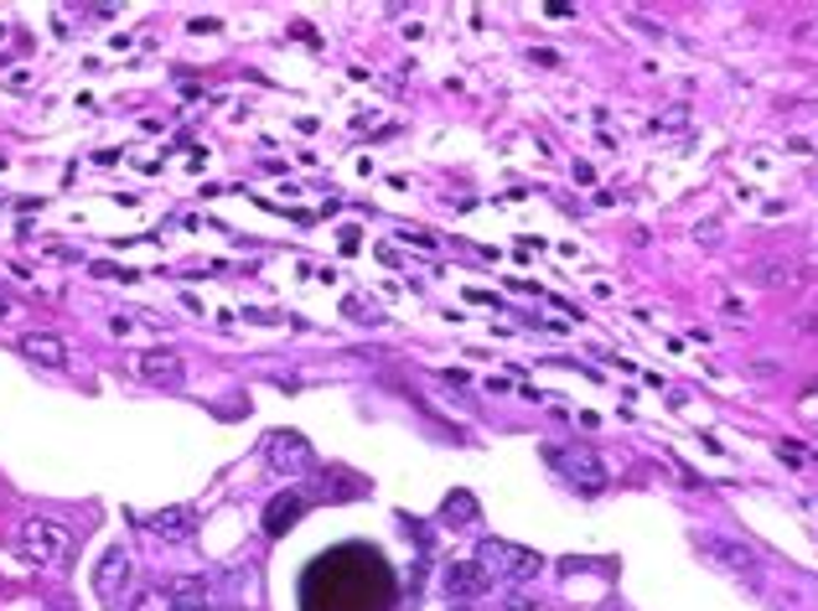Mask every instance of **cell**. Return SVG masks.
Listing matches in <instances>:
<instances>
[{
  "label": "cell",
  "instance_id": "1",
  "mask_svg": "<svg viewBox=\"0 0 818 611\" xmlns=\"http://www.w3.org/2000/svg\"><path fill=\"white\" fill-rule=\"evenodd\" d=\"M21 560L37 565V570H68L73 560V534L58 524V518H27L17 534Z\"/></svg>",
  "mask_w": 818,
  "mask_h": 611
},
{
  "label": "cell",
  "instance_id": "2",
  "mask_svg": "<svg viewBox=\"0 0 818 611\" xmlns=\"http://www.w3.org/2000/svg\"><path fill=\"white\" fill-rule=\"evenodd\" d=\"M472 560H477L493 580H529V576H539V570H545V560H539L534 549L503 545V539H482Z\"/></svg>",
  "mask_w": 818,
  "mask_h": 611
},
{
  "label": "cell",
  "instance_id": "3",
  "mask_svg": "<svg viewBox=\"0 0 818 611\" xmlns=\"http://www.w3.org/2000/svg\"><path fill=\"white\" fill-rule=\"evenodd\" d=\"M700 555H705L710 565H721L725 576H736L746 580V586H762V560H756V549L752 545H741V539H725V534H705L700 539Z\"/></svg>",
  "mask_w": 818,
  "mask_h": 611
},
{
  "label": "cell",
  "instance_id": "4",
  "mask_svg": "<svg viewBox=\"0 0 818 611\" xmlns=\"http://www.w3.org/2000/svg\"><path fill=\"white\" fill-rule=\"evenodd\" d=\"M265 456H270V467L280 472V477H301V472L317 467V451H311V441L296 431H275L270 441H265Z\"/></svg>",
  "mask_w": 818,
  "mask_h": 611
},
{
  "label": "cell",
  "instance_id": "5",
  "mask_svg": "<svg viewBox=\"0 0 818 611\" xmlns=\"http://www.w3.org/2000/svg\"><path fill=\"white\" fill-rule=\"evenodd\" d=\"M135 373L156 389H182L187 384V363H182L172 348H145V353H135Z\"/></svg>",
  "mask_w": 818,
  "mask_h": 611
},
{
  "label": "cell",
  "instance_id": "6",
  "mask_svg": "<svg viewBox=\"0 0 818 611\" xmlns=\"http://www.w3.org/2000/svg\"><path fill=\"white\" fill-rule=\"evenodd\" d=\"M125 580H130V549H104L99 555V565H94V591H99V601L104 607H120V591H125Z\"/></svg>",
  "mask_w": 818,
  "mask_h": 611
},
{
  "label": "cell",
  "instance_id": "7",
  "mask_svg": "<svg viewBox=\"0 0 818 611\" xmlns=\"http://www.w3.org/2000/svg\"><path fill=\"white\" fill-rule=\"evenodd\" d=\"M141 524L156 534V539L182 545V539H193V534H197V508H161V514H145Z\"/></svg>",
  "mask_w": 818,
  "mask_h": 611
},
{
  "label": "cell",
  "instance_id": "8",
  "mask_svg": "<svg viewBox=\"0 0 818 611\" xmlns=\"http://www.w3.org/2000/svg\"><path fill=\"white\" fill-rule=\"evenodd\" d=\"M482 591H493V576H487L477 560H456L446 570V596L451 601H472V596H482Z\"/></svg>",
  "mask_w": 818,
  "mask_h": 611
},
{
  "label": "cell",
  "instance_id": "9",
  "mask_svg": "<svg viewBox=\"0 0 818 611\" xmlns=\"http://www.w3.org/2000/svg\"><path fill=\"white\" fill-rule=\"evenodd\" d=\"M555 462H565V477L580 487V493H601L607 487V467L596 462L591 451H570V456H560V451H549Z\"/></svg>",
  "mask_w": 818,
  "mask_h": 611
},
{
  "label": "cell",
  "instance_id": "10",
  "mask_svg": "<svg viewBox=\"0 0 818 611\" xmlns=\"http://www.w3.org/2000/svg\"><path fill=\"white\" fill-rule=\"evenodd\" d=\"M21 358H32L37 369H68V342L58 332H27L21 338Z\"/></svg>",
  "mask_w": 818,
  "mask_h": 611
},
{
  "label": "cell",
  "instance_id": "11",
  "mask_svg": "<svg viewBox=\"0 0 818 611\" xmlns=\"http://www.w3.org/2000/svg\"><path fill=\"white\" fill-rule=\"evenodd\" d=\"M301 514H306L301 493H280V498L265 508V534H270V539H280V534H290L296 524H301Z\"/></svg>",
  "mask_w": 818,
  "mask_h": 611
},
{
  "label": "cell",
  "instance_id": "12",
  "mask_svg": "<svg viewBox=\"0 0 818 611\" xmlns=\"http://www.w3.org/2000/svg\"><path fill=\"white\" fill-rule=\"evenodd\" d=\"M161 611H213V591L203 580H177L161 601Z\"/></svg>",
  "mask_w": 818,
  "mask_h": 611
},
{
  "label": "cell",
  "instance_id": "13",
  "mask_svg": "<svg viewBox=\"0 0 818 611\" xmlns=\"http://www.w3.org/2000/svg\"><path fill=\"white\" fill-rule=\"evenodd\" d=\"M752 275H756V286H767V290H798L803 280H808V275H803L798 265H787V259H762Z\"/></svg>",
  "mask_w": 818,
  "mask_h": 611
},
{
  "label": "cell",
  "instance_id": "14",
  "mask_svg": "<svg viewBox=\"0 0 818 611\" xmlns=\"http://www.w3.org/2000/svg\"><path fill=\"white\" fill-rule=\"evenodd\" d=\"M772 373H783V363H772V358H756L752 363V379H772Z\"/></svg>",
  "mask_w": 818,
  "mask_h": 611
},
{
  "label": "cell",
  "instance_id": "15",
  "mask_svg": "<svg viewBox=\"0 0 818 611\" xmlns=\"http://www.w3.org/2000/svg\"><path fill=\"white\" fill-rule=\"evenodd\" d=\"M721 311H725V317H741V322H746V306H741L736 296H721Z\"/></svg>",
  "mask_w": 818,
  "mask_h": 611
},
{
  "label": "cell",
  "instance_id": "16",
  "mask_svg": "<svg viewBox=\"0 0 818 611\" xmlns=\"http://www.w3.org/2000/svg\"><path fill=\"white\" fill-rule=\"evenodd\" d=\"M503 611H534V596H508V601H503Z\"/></svg>",
  "mask_w": 818,
  "mask_h": 611
},
{
  "label": "cell",
  "instance_id": "17",
  "mask_svg": "<svg viewBox=\"0 0 818 611\" xmlns=\"http://www.w3.org/2000/svg\"><path fill=\"white\" fill-rule=\"evenodd\" d=\"M798 332H808V338H818V311H803V317H798Z\"/></svg>",
  "mask_w": 818,
  "mask_h": 611
}]
</instances>
